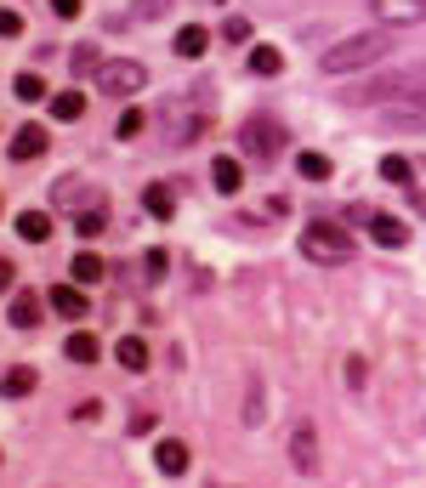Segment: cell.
Returning a JSON list of instances; mask_svg holds the SVG:
<instances>
[{"mask_svg": "<svg viewBox=\"0 0 426 488\" xmlns=\"http://www.w3.org/2000/svg\"><path fill=\"white\" fill-rule=\"evenodd\" d=\"M12 272H18V267H12L6 256H0V296H6V289H18V279H12Z\"/></svg>", "mask_w": 426, "mask_h": 488, "instance_id": "34", "label": "cell"}, {"mask_svg": "<svg viewBox=\"0 0 426 488\" xmlns=\"http://www.w3.org/2000/svg\"><path fill=\"white\" fill-rule=\"evenodd\" d=\"M6 318H12V329H35L40 324V296H35V289H12Z\"/></svg>", "mask_w": 426, "mask_h": 488, "instance_id": "12", "label": "cell"}, {"mask_svg": "<svg viewBox=\"0 0 426 488\" xmlns=\"http://www.w3.org/2000/svg\"><path fill=\"white\" fill-rule=\"evenodd\" d=\"M301 256L318 267H341V262H353V233L336 222H307L301 227Z\"/></svg>", "mask_w": 426, "mask_h": 488, "instance_id": "2", "label": "cell"}, {"mask_svg": "<svg viewBox=\"0 0 426 488\" xmlns=\"http://www.w3.org/2000/svg\"><path fill=\"white\" fill-rule=\"evenodd\" d=\"M381 126L392 131H426V91H398L381 109Z\"/></svg>", "mask_w": 426, "mask_h": 488, "instance_id": "5", "label": "cell"}, {"mask_svg": "<svg viewBox=\"0 0 426 488\" xmlns=\"http://www.w3.org/2000/svg\"><path fill=\"white\" fill-rule=\"evenodd\" d=\"M52 12L57 18H80V0H52Z\"/></svg>", "mask_w": 426, "mask_h": 488, "instance_id": "36", "label": "cell"}, {"mask_svg": "<svg viewBox=\"0 0 426 488\" xmlns=\"http://www.w3.org/2000/svg\"><path fill=\"white\" fill-rule=\"evenodd\" d=\"M381 176L392 182V188H409V176H415V165H409L404 154H387V159H381Z\"/></svg>", "mask_w": 426, "mask_h": 488, "instance_id": "26", "label": "cell"}, {"mask_svg": "<svg viewBox=\"0 0 426 488\" xmlns=\"http://www.w3.org/2000/svg\"><path fill=\"white\" fill-rule=\"evenodd\" d=\"M45 301H52V313H63V318H86V284H57Z\"/></svg>", "mask_w": 426, "mask_h": 488, "instance_id": "17", "label": "cell"}, {"mask_svg": "<svg viewBox=\"0 0 426 488\" xmlns=\"http://www.w3.org/2000/svg\"><path fill=\"white\" fill-rule=\"evenodd\" d=\"M291 466L307 471V477L318 471V437L307 432V426H296V432H291Z\"/></svg>", "mask_w": 426, "mask_h": 488, "instance_id": "14", "label": "cell"}, {"mask_svg": "<svg viewBox=\"0 0 426 488\" xmlns=\"http://www.w3.org/2000/svg\"><path fill=\"white\" fill-rule=\"evenodd\" d=\"M210 188H217V193H239V188H245V165H239L233 154H217V159H210Z\"/></svg>", "mask_w": 426, "mask_h": 488, "instance_id": "9", "label": "cell"}, {"mask_svg": "<svg viewBox=\"0 0 426 488\" xmlns=\"http://www.w3.org/2000/svg\"><path fill=\"white\" fill-rule=\"evenodd\" d=\"M239 148H245L250 159H279L284 154V126L267 119V114H250L245 131H239Z\"/></svg>", "mask_w": 426, "mask_h": 488, "instance_id": "4", "label": "cell"}, {"mask_svg": "<svg viewBox=\"0 0 426 488\" xmlns=\"http://www.w3.org/2000/svg\"><path fill=\"white\" fill-rule=\"evenodd\" d=\"M222 35H227V40H250V23H245V18H227Z\"/></svg>", "mask_w": 426, "mask_h": 488, "instance_id": "33", "label": "cell"}, {"mask_svg": "<svg viewBox=\"0 0 426 488\" xmlns=\"http://www.w3.org/2000/svg\"><path fill=\"white\" fill-rule=\"evenodd\" d=\"M18 239L45 244V239H52V216H45V210H23V216H18Z\"/></svg>", "mask_w": 426, "mask_h": 488, "instance_id": "23", "label": "cell"}, {"mask_svg": "<svg viewBox=\"0 0 426 488\" xmlns=\"http://www.w3.org/2000/svg\"><path fill=\"white\" fill-rule=\"evenodd\" d=\"M12 97H18V102H40L45 80H40V74H18V80H12Z\"/></svg>", "mask_w": 426, "mask_h": 488, "instance_id": "27", "label": "cell"}, {"mask_svg": "<svg viewBox=\"0 0 426 488\" xmlns=\"http://www.w3.org/2000/svg\"><path fill=\"white\" fill-rule=\"evenodd\" d=\"M154 466L165 471V477H182V471H188V443H182V437H160V443H154Z\"/></svg>", "mask_w": 426, "mask_h": 488, "instance_id": "11", "label": "cell"}, {"mask_svg": "<svg viewBox=\"0 0 426 488\" xmlns=\"http://www.w3.org/2000/svg\"><path fill=\"white\" fill-rule=\"evenodd\" d=\"M370 12L381 18V28H415V23H426V0H370Z\"/></svg>", "mask_w": 426, "mask_h": 488, "instance_id": "6", "label": "cell"}, {"mask_svg": "<svg viewBox=\"0 0 426 488\" xmlns=\"http://www.w3.org/2000/svg\"><path fill=\"white\" fill-rule=\"evenodd\" d=\"M171 45H176V57H205V45H210V28H205V23H182Z\"/></svg>", "mask_w": 426, "mask_h": 488, "instance_id": "19", "label": "cell"}, {"mask_svg": "<svg viewBox=\"0 0 426 488\" xmlns=\"http://www.w3.org/2000/svg\"><path fill=\"white\" fill-rule=\"evenodd\" d=\"M74 233H80V239H102V233H109V199L74 210Z\"/></svg>", "mask_w": 426, "mask_h": 488, "instance_id": "15", "label": "cell"}, {"mask_svg": "<svg viewBox=\"0 0 426 488\" xmlns=\"http://www.w3.org/2000/svg\"><path fill=\"white\" fill-rule=\"evenodd\" d=\"M148 85V69L136 63V57H109V63L97 69V91H109V97H136V91Z\"/></svg>", "mask_w": 426, "mask_h": 488, "instance_id": "3", "label": "cell"}, {"mask_svg": "<svg viewBox=\"0 0 426 488\" xmlns=\"http://www.w3.org/2000/svg\"><path fill=\"white\" fill-rule=\"evenodd\" d=\"M245 69L250 74H279L284 69V57L273 52V45H250V57H245Z\"/></svg>", "mask_w": 426, "mask_h": 488, "instance_id": "25", "label": "cell"}, {"mask_svg": "<svg viewBox=\"0 0 426 488\" xmlns=\"http://www.w3.org/2000/svg\"><path fill=\"white\" fill-rule=\"evenodd\" d=\"M23 35V18H18V12H6V6H0V40H18Z\"/></svg>", "mask_w": 426, "mask_h": 488, "instance_id": "30", "label": "cell"}, {"mask_svg": "<svg viewBox=\"0 0 426 488\" xmlns=\"http://www.w3.org/2000/svg\"><path fill=\"white\" fill-rule=\"evenodd\" d=\"M143 210H148L154 222H171V216H176V193L165 188V182H148V188H143Z\"/></svg>", "mask_w": 426, "mask_h": 488, "instance_id": "16", "label": "cell"}, {"mask_svg": "<svg viewBox=\"0 0 426 488\" xmlns=\"http://www.w3.org/2000/svg\"><path fill=\"white\" fill-rule=\"evenodd\" d=\"M52 119H86V97L80 91H52Z\"/></svg>", "mask_w": 426, "mask_h": 488, "instance_id": "24", "label": "cell"}, {"mask_svg": "<svg viewBox=\"0 0 426 488\" xmlns=\"http://www.w3.org/2000/svg\"><path fill=\"white\" fill-rule=\"evenodd\" d=\"M114 358H119V363H126V370H131V375H143V370H148V341H143V335H119V346H114Z\"/></svg>", "mask_w": 426, "mask_h": 488, "instance_id": "20", "label": "cell"}, {"mask_svg": "<svg viewBox=\"0 0 426 488\" xmlns=\"http://www.w3.org/2000/svg\"><path fill=\"white\" fill-rule=\"evenodd\" d=\"M45 148H52V136H45V126H35V119H29V126H23V131L6 142V154L18 159V165H29V159H40Z\"/></svg>", "mask_w": 426, "mask_h": 488, "instance_id": "7", "label": "cell"}, {"mask_svg": "<svg viewBox=\"0 0 426 488\" xmlns=\"http://www.w3.org/2000/svg\"><path fill=\"white\" fill-rule=\"evenodd\" d=\"M370 239L381 244V250H404V244H409V222H398V216H370Z\"/></svg>", "mask_w": 426, "mask_h": 488, "instance_id": "13", "label": "cell"}, {"mask_svg": "<svg viewBox=\"0 0 426 488\" xmlns=\"http://www.w3.org/2000/svg\"><path fill=\"white\" fill-rule=\"evenodd\" d=\"M210 488H233V483H210Z\"/></svg>", "mask_w": 426, "mask_h": 488, "instance_id": "37", "label": "cell"}, {"mask_svg": "<svg viewBox=\"0 0 426 488\" xmlns=\"http://www.w3.org/2000/svg\"><path fill=\"white\" fill-rule=\"evenodd\" d=\"M154 426H160V420H154V415H148V409H136V415H131V426H126V432H131V437H148V432H154Z\"/></svg>", "mask_w": 426, "mask_h": 488, "instance_id": "31", "label": "cell"}, {"mask_svg": "<svg viewBox=\"0 0 426 488\" xmlns=\"http://www.w3.org/2000/svg\"><path fill=\"white\" fill-rule=\"evenodd\" d=\"M74 420H86V426H91V420H102V403H97V398H86L80 409H74Z\"/></svg>", "mask_w": 426, "mask_h": 488, "instance_id": "32", "label": "cell"}, {"mask_svg": "<svg viewBox=\"0 0 426 488\" xmlns=\"http://www.w3.org/2000/svg\"><path fill=\"white\" fill-rule=\"evenodd\" d=\"M143 119H148L143 109H126V114H119V126H114V136H119V142H131V136L143 131Z\"/></svg>", "mask_w": 426, "mask_h": 488, "instance_id": "29", "label": "cell"}, {"mask_svg": "<svg viewBox=\"0 0 426 488\" xmlns=\"http://www.w3.org/2000/svg\"><path fill=\"white\" fill-rule=\"evenodd\" d=\"M296 176L301 182H330V176H336V165H330L324 154H313V148H301V154H296Z\"/></svg>", "mask_w": 426, "mask_h": 488, "instance_id": "22", "label": "cell"}, {"mask_svg": "<svg viewBox=\"0 0 426 488\" xmlns=\"http://www.w3.org/2000/svg\"><path fill=\"white\" fill-rule=\"evenodd\" d=\"M347 386H364V358H347Z\"/></svg>", "mask_w": 426, "mask_h": 488, "instance_id": "35", "label": "cell"}, {"mask_svg": "<svg viewBox=\"0 0 426 488\" xmlns=\"http://www.w3.org/2000/svg\"><path fill=\"white\" fill-rule=\"evenodd\" d=\"M387 52H392V35H387V28H364V35H347V40L330 45V52L318 57V69H324V74H358V69L381 63Z\"/></svg>", "mask_w": 426, "mask_h": 488, "instance_id": "1", "label": "cell"}, {"mask_svg": "<svg viewBox=\"0 0 426 488\" xmlns=\"http://www.w3.org/2000/svg\"><path fill=\"white\" fill-rule=\"evenodd\" d=\"M69 69H74V80H80V74H97V69H102V57L91 52V45H74V52H69Z\"/></svg>", "mask_w": 426, "mask_h": 488, "instance_id": "28", "label": "cell"}, {"mask_svg": "<svg viewBox=\"0 0 426 488\" xmlns=\"http://www.w3.org/2000/svg\"><path fill=\"white\" fill-rule=\"evenodd\" d=\"M52 199H57V205H63V210H86V205H97V199H102V193H97V188H91V182H86V176H63V182H57V188H52Z\"/></svg>", "mask_w": 426, "mask_h": 488, "instance_id": "8", "label": "cell"}, {"mask_svg": "<svg viewBox=\"0 0 426 488\" xmlns=\"http://www.w3.org/2000/svg\"><path fill=\"white\" fill-rule=\"evenodd\" d=\"M63 353H69V363H80V370H86V363H97V358H102V341H97L91 329H74L69 341H63Z\"/></svg>", "mask_w": 426, "mask_h": 488, "instance_id": "18", "label": "cell"}, {"mask_svg": "<svg viewBox=\"0 0 426 488\" xmlns=\"http://www.w3.org/2000/svg\"><path fill=\"white\" fill-rule=\"evenodd\" d=\"M35 386H40L35 363H12V370L0 375V398H12V403H18V398H29V392H35Z\"/></svg>", "mask_w": 426, "mask_h": 488, "instance_id": "10", "label": "cell"}, {"mask_svg": "<svg viewBox=\"0 0 426 488\" xmlns=\"http://www.w3.org/2000/svg\"><path fill=\"white\" fill-rule=\"evenodd\" d=\"M69 272H74V284H86V289H91V284H102V279H109V262H102V256H91V250H80Z\"/></svg>", "mask_w": 426, "mask_h": 488, "instance_id": "21", "label": "cell"}]
</instances>
